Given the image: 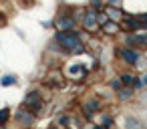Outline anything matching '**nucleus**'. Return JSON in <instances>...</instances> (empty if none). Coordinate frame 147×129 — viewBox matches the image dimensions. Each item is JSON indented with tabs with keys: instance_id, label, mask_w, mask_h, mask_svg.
Returning a JSON list of instances; mask_svg holds the SVG:
<instances>
[{
	"instance_id": "9d476101",
	"label": "nucleus",
	"mask_w": 147,
	"mask_h": 129,
	"mask_svg": "<svg viewBox=\"0 0 147 129\" xmlns=\"http://www.w3.org/2000/svg\"><path fill=\"white\" fill-rule=\"evenodd\" d=\"M99 105H101V103H99V99H91V101L85 105V115H87V117H91V115L99 109Z\"/></svg>"
},
{
	"instance_id": "ddd939ff",
	"label": "nucleus",
	"mask_w": 147,
	"mask_h": 129,
	"mask_svg": "<svg viewBox=\"0 0 147 129\" xmlns=\"http://www.w3.org/2000/svg\"><path fill=\"white\" fill-rule=\"evenodd\" d=\"M14 83H16V77L14 75H4L2 79H0V85H2V87H10Z\"/></svg>"
},
{
	"instance_id": "9b49d317",
	"label": "nucleus",
	"mask_w": 147,
	"mask_h": 129,
	"mask_svg": "<svg viewBox=\"0 0 147 129\" xmlns=\"http://www.w3.org/2000/svg\"><path fill=\"white\" fill-rule=\"evenodd\" d=\"M119 79H121V83H123L125 87H131V85H135V81H137V77L131 75V73H123Z\"/></svg>"
},
{
	"instance_id": "aec40b11",
	"label": "nucleus",
	"mask_w": 147,
	"mask_h": 129,
	"mask_svg": "<svg viewBox=\"0 0 147 129\" xmlns=\"http://www.w3.org/2000/svg\"><path fill=\"white\" fill-rule=\"evenodd\" d=\"M4 24H6V16L0 12V26H4Z\"/></svg>"
},
{
	"instance_id": "6ab92c4d",
	"label": "nucleus",
	"mask_w": 147,
	"mask_h": 129,
	"mask_svg": "<svg viewBox=\"0 0 147 129\" xmlns=\"http://www.w3.org/2000/svg\"><path fill=\"white\" fill-rule=\"evenodd\" d=\"M139 81H141V85H143V87H147V73H145L143 77H139Z\"/></svg>"
},
{
	"instance_id": "412c9836",
	"label": "nucleus",
	"mask_w": 147,
	"mask_h": 129,
	"mask_svg": "<svg viewBox=\"0 0 147 129\" xmlns=\"http://www.w3.org/2000/svg\"><path fill=\"white\" fill-rule=\"evenodd\" d=\"M59 123H61V125H67V123H69V117H61Z\"/></svg>"
},
{
	"instance_id": "6e6552de",
	"label": "nucleus",
	"mask_w": 147,
	"mask_h": 129,
	"mask_svg": "<svg viewBox=\"0 0 147 129\" xmlns=\"http://www.w3.org/2000/svg\"><path fill=\"white\" fill-rule=\"evenodd\" d=\"M67 75H69V77L75 75V79H85V77H87V69H85L83 65H79V67H77V65H71V67L67 69Z\"/></svg>"
},
{
	"instance_id": "f3484780",
	"label": "nucleus",
	"mask_w": 147,
	"mask_h": 129,
	"mask_svg": "<svg viewBox=\"0 0 147 129\" xmlns=\"http://www.w3.org/2000/svg\"><path fill=\"white\" fill-rule=\"evenodd\" d=\"M111 85H113V89H117V91H121V89H123L121 79H113V83H111Z\"/></svg>"
},
{
	"instance_id": "20e7f679",
	"label": "nucleus",
	"mask_w": 147,
	"mask_h": 129,
	"mask_svg": "<svg viewBox=\"0 0 147 129\" xmlns=\"http://www.w3.org/2000/svg\"><path fill=\"white\" fill-rule=\"evenodd\" d=\"M75 24H77V18H75V16H59V18H57V30H59V32L75 30Z\"/></svg>"
},
{
	"instance_id": "f8f14e48",
	"label": "nucleus",
	"mask_w": 147,
	"mask_h": 129,
	"mask_svg": "<svg viewBox=\"0 0 147 129\" xmlns=\"http://www.w3.org/2000/svg\"><path fill=\"white\" fill-rule=\"evenodd\" d=\"M107 16H109L111 20H115V22H117V18H121L123 14H121V10H119V8H115V6L111 8V6H109V8H107Z\"/></svg>"
},
{
	"instance_id": "7ed1b4c3",
	"label": "nucleus",
	"mask_w": 147,
	"mask_h": 129,
	"mask_svg": "<svg viewBox=\"0 0 147 129\" xmlns=\"http://www.w3.org/2000/svg\"><path fill=\"white\" fill-rule=\"evenodd\" d=\"M119 55H121V59H123L127 65L139 67V63H141V55H139L137 51H133V49H121Z\"/></svg>"
},
{
	"instance_id": "dca6fc26",
	"label": "nucleus",
	"mask_w": 147,
	"mask_h": 129,
	"mask_svg": "<svg viewBox=\"0 0 147 129\" xmlns=\"http://www.w3.org/2000/svg\"><path fill=\"white\" fill-rule=\"evenodd\" d=\"M125 127H127V129H141V123H139L137 119H133V117H129V119L125 121Z\"/></svg>"
},
{
	"instance_id": "5701e85b",
	"label": "nucleus",
	"mask_w": 147,
	"mask_h": 129,
	"mask_svg": "<svg viewBox=\"0 0 147 129\" xmlns=\"http://www.w3.org/2000/svg\"><path fill=\"white\" fill-rule=\"evenodd\" d=\"M93 129H107V127H103V125H95Z\"/></svg>"
},
{
	"instance_id": "a211bd4d",
	"label": "nucleus",
	"mask_w": 147,
	"mask_h": 129,
	"mask_svg": "<svg viewBox=\"0 0 147 129\" xmlns=\"http://www.w3.org/2000/svg\"><path fill=\"white\" fill-rule=\"evenodd\" d=\"M91 6H93L95 10H99V8H101V0H91Z\"/></svg>"
},
{
	"instance_id": "4be33fe9",
	"label": "nucleus",
	"mask_w": 147,
	"mask_h": 129,
	"mask_svg": "<svg viewBox=\"0 0 147 129\" xmlns=\"http://www.w3.org/2000/svg\"><path fill=\"white\" fill-rule=\"evenodd\" d=\"M109 2H111V4H113V6H115V8H117V6H119V4H121V0H109Z\"/></svg>"
},
{
	"instance_id": "2eb2a0df",
	"label": "nucleus",
	"mask_w": 147,
	"mask_h": 129,
	"mask_svg": "<svg viewBox=\"0 0 147 129\" xmlns=\"http://www.w3.org/2000/svg\"><path fill=\"white\" fill-rule=\"evenodd\" d=\"M131 97H133V91H131L129 87H123V89L119 91V99H121V101H129Z\"/></svg>"
},
{
	"instance_id": "39448f33",
	"label": "nucleus",
	"mask_w": 147,
	"mask_h": 129,
	"mask_svg": "<svg viewBox=\"0 0 147 129\" xmlns=\"http://www.w3.org/2000/svg\"><path fill=\"white\" fill-rule=\"evenodd\" d=\"M131 49H137V47H147V32H131L125 41Z\"/></svg>"
},
{
	"instance_id": "f03ea898",
	"label": "nucleus",
	"mask_w": 147,
	"mask_h": 129,
	"mask_svg": "<svg viewBox=\"0 0 147 129\" xmlns=\"http://www.w3.org/2000/svg\"><path fill=\"white\" fill-rule=\"evenodd\" d=\"M83 26H85V30H89V32H95V30H97V26H99V14H97V10L85 12V16H83Z\"/></svg>"
},
{
	"instance_id": "f257e3e1",
	"label": "nucleus",
	"mask_w": 147,
	"mask_h": 129,
	"mask_svg": "<svg viewBox=\"0 0 147 129\" xmlns=\"http://www.w3.org/2000/svg\"><path fill=\"white\" fill-rule=\"evenodd\" d=\"M55 43H57L59 47H63L65 51L73 53V55H79V53L85 51V45H83L81 38H79V30H69V32H59V30H57Z\"/></svg>"
},
{
	"instance_id": "1a4fd4ad",
	"label": "nucleus",
	"mask_w": 147,
	"mask_h": 129,
	"mask_svg": "<svg viewBox=\"0 0 147 129\" xmlns=\"http://www.w3.org/2000/svg\"><path fill=\"white\" fill-rule=\"evenodd\" d=\"M101 28H103V32H105V34H117V32L121 30V26H119L115 20H111V18H109V20H105Z\"/></svg>"
},
{
	"instance_id": "0eeeda50",
	"label": "nucleus",
	"mask_w": 147,
	"mask_h": 129,
	"mask_svg": "<svg viewBox=\"0 0 147 129\" xmlns=\"http://www.w3.org/2000/svg\"><path fill=\"white\" fill-rule=\"evenodd\" d=\"M16 121H18L22 127H30V125H32V121H34V117H32V111H26V109H20V111H16Z\"/></svg>"
},
{
	"instance_id": "423d86ee",
	"label": "nucleus",
	"mask_w": 147,
	"mask_h": 129,
	"mask_svg": "<svg viewBox=\"0 0 147 129\" xmlns=\"http://www.w3.org/2000/svg\"><path fill=\"white\" fill-rule=\"evenodd\" d=\"M24 105H26L30 111H40V107H42V99H40V95H38L36 91H32V93H28V95H26Z\"/></svg>"
},
{
	"instance_id": "4468645a",
	"label": "nucleus",
	"mask_w": 147,
	"mask_h": 129,
	"mask_svg": "<svg viewBox=\"0 0 147 129\" xmlns=\"http://www.w3.org/2000/svg\"><path fill=\"white\" fill-rule=\"evenodd\" d=\"M8 119H10V109H8V107L0 109V125H6Z\"/></svg>"
}]
</instances>
